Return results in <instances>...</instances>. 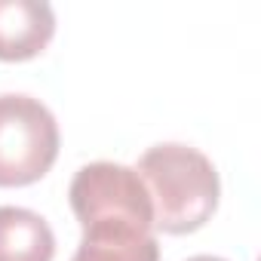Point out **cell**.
I'll list each match as a JSON object with an SVG mask.
<instances>
[{
    "label": "cell",
    "mask_w": 261,
    "mask_h": 261,
    "mask_svg": "<svg viewBox=\"0 0 261 261\" xmlns=\"http://www.w3.org/2000/svg\"><path fill=\"white\" fill-rule=\"evenodd\" d=\"M154 212V227L163 233L200 230L218 206V172L206 154L188 145H154L136 166Z\"/></svg>",
    "instance_id": "1"
},
{
    "label": "cell",
    "mask_w": 261,
    "mask_h": 261,
    "mask_svg": "<svg viewBox=\"0 0 261 261\" xmlns=\"http://www.w3.org/2000/svg\"><path fill=\"white\" fill-rule=\"evenodd\" d=\"M71 209L83 233L98 237H151L154 212L136 169L120 163H89L68 188Z\"/></svg>",
    "instance_id": "2"
},
{
    "label": "cell",
    "mask_w": 261,
    "mask_h": 261,
    "mask_svg": "<svg viewBox=\"0 0 261 261\" xmlns=\"http://www.w3.org/2000/svg\"><path fill=\"white\" fill-rule=\"evenodd\" d=\"M56 157L59 123L53 111L31 95H0V188L40 181Z\"/></svg>",
    "instance_id": "3"
},
{
    "label": "cell",
    "mask_w": 261,
    "mask_h": 261,
    "mask_svg": "<svg viewBox=\"0 0 261 261\" xmlns=\"http://www.w3.org/2000/svg\"><path fill=\"white\" fill-rule=\"evenodd\" d=\"M56 13L46 0H0V59L25 62L46 49Z\"/></svg>",
    "instance_id": "4"
},
{
    "label": "cell",
    "mask_w": 261,
    "mask_h": 261,
    "mask_svg": "<svg viewBox=\"0 0 261 261\" xmlns=\"http://www.w3.org/2000/svg\"><path fill=\"white\" fill-rule=\"evenodd\" d=\"M53 227L31 209L0 206V261H53Z\"/></svg>",
    "instance_id": "5"
},
{
    "label": "cell",
    "mask_w": 261,
    "mask_h": 261,
    "mask_svg": "<svg viewBox=\"0 0 261 261\" xmlns=\"http://www.w3.org/2000/svg\"><path fill=\"white\" fill-rule=\"evenodd\" d=\"M71 261H160L157 237H98L83 233Z\"/></svg>",
    "instance_id": "6"
},
{
    "label": "cell",
    "mask_w": 261,
    "mask_h": 261,
    "mask_svg": "<svg viewBox=\"0 0 261 261\" xmlns=\"http://www.w3.org/2000/svg\"><path fill=\"white\" fill-rule=\"evenodd\" d=\"M188 261H224V258H215V255H194V258H188Z\"/></svg>",
    "instance_id": "7"
}]
</instances>
